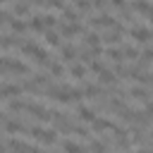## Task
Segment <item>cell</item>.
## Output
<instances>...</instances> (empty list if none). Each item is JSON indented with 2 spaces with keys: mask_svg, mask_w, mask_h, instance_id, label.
<instances>
[{
  "mask_svg": "<svg viewBox=\"0 0 153 153\" xmlns=\"http://www.w3.org/2000/svg\"><path fill=\"white\" fill-rule=\"evenodd\" d=\"M100 36H98V31H88L86 36H84V43H86V48H103L100 45Z\"/></svg>",
  "mask_w": 153,
  "mask_h": 153,
  "instance_id": "13",
  "label": "cell"
},
{
  "mask_svg": "<svg viewBox=\"0 0 153 153\" xmlns=\"http://www.w3.org/2000/svg\"><path fill=\"white\" fill-rule=\"evenodd\" d=\"M45 43L53 45V48H57V45H60V31H55V29H53V31H45ZM60 48H62V45H60Z\"/></svg>",
  "mask_w": 153,
  "mask_h": 153,
  "instance_id": "21",
  "label": "cell"
},
{
  "mask_svg": "<svg viewBox=\"0 0 153 153\" xmlns=\"http://www.w3.org/2000/svg\"><path fill=\"white\" fill-rule=\"evenodd\" d=\"M98 79H100V84H108V86H115V84H117V76H115V72H112V69L100 72V74H98Z\"/></svg>",
  "mask_w": 153,
  "mask_h": 153,
  "instance_id": "18",
  "label": "cell"
},
{
  "mask_svg": "<svg viewBox=\"0 0 153 153\" xmlns=\"http://www.w3.org/2000/svg\"><path fill=\"white\" fill-rule=\"evenodd\" d=\"M24 93V88L19 86V84H10V81H5L2 84V88H0V98L7 103L10 98H14V96H22Z\"/></svg>",
  "mask_w": 153,
  "mask_h": 153,
  "instance_id": "5",
  "label": "cell"
},
{
  "mask_svg": "<svg viewBox=\"0 0 153 153\" xmlns=\"http://www.w3.org/2000/svg\"><path fill=\"white\" fill-rule=\"evenodd\" d=\"M91 129H93L96 134H100V131H112V129H115V122H110V120H105V117H98V120L91 124Z\"/></svg>",
  "mask_w": 153,
  "mask_h": 153,
  "instance_id": "9",
  "label": "cell"
},
{
  "mask_svg": "<svg viewBox=\"0 0 153 153\" xmlns=\"http://www.w3.org/2000/svg\"><path fill=\"white\" fill-rule=\"evenodd\" d=\"M76 33H84V36H86L88 29H86L81 22H74V24H72V22H62V24H60V36L72 38V36H76Z\"/></svg>",
  "mask_w": 153,
  "mask_h": 153,
  "instance_id": "3",
  "label": "cell"
},
{
  "mask_svg": "<svg viewBox=\"0 0 153 153\" xmlns=\"http://www.w3.org/2000/svg\"><path fill=\"white\" fill-rule=\"evenodd\" d=\"M48 69H50L53 76H65V67H62V62H57V60H50Z\"/></svg>",
  "mask_w": 153,
  "mask_h": 153,
  "instance_id": "24",
  "label": "cell"
},
{
  "mask_svg": "<svg viewBox=\"0 0 153 153\" xmlns=\"http://www.w3.org/2000/svg\"><path fill=\"white\" fill-rule=\"evenodd\" d=\"M29 136H33L36 141H41V143H45V146H53V143L57 141L55 131H53V129H43V127H29Z\"/></svg>",
  "mask_w": 153,
  "mask_h": 153,
  "instance_id": "2",
  "label": "cell"
},
{
  "mask_svg": "<svg viewBox=\"0 0 153 153\" xmlns=\"http://www.w3.org/2000/svg\"><path fill=\"white\" fill-rule=\"evenodd\" d=\"M76 53H79V50H76V45H72V43H67V45L60 48L62 60H65V62H72V65H74V60H76Z\"/></svg>",
  "mask_w": 153,
  "mask_h": 153,
  "instance_id": "10",
  "label": "cell"
},
{
  "mask_svg": "<svg viewBox=\"0 0 153 153\" xmlns=\"http://www.w3.org/2000/svg\"><path fill=\"white\" fill-rule=\"evenodd\" d=\"M29 29H31V31H45L43 14H31V17H29Z\"/></svg>",
  "mask_w": 153,
  "mask_h": 153,
  "instance_id": "14",
  "label": "cell"
},
{
  "mask_svg": "<svg viewBox=\"0 0 153 153\" xmlns=\"http://www.w3.org/2000/svg\"><path fill=\"white\" fill-rule=\"evenodd\" d=\"M146 115H148V117H153V103H151V100L146 103Z\"/></svg>",
  "mask_w": 153,
  "mask_h": 153,
  "instance_id": "30",
  "label": "cell"
},
{
  "mask_svg": "<svg viewBox=\"0 0 153 153\" xmlns=\"http://www.w3.org/2000/svg\"><path fill=\"white\" fill-rule=\"evenodd\" d=\"M129 98H131V100L148 103V91H146L143 86H131V88H129Z\"/></svg>",
  "mask_w": 153,
  "mask_h": 153,
  "instance_id": "11",
  "label": "cell"
},
{
  "mask_svg": "<svg viewBox=\"0 0 153 153\" xmlns=\"http://www.w3.org/2000/svg\"><path fill=\"white\" fill-rule=\"evenodd\" d=\"M105 57H108L110 62H115V65H122L124 50H122V48H108V50H105Z\"/></svg>",
  "mask_w": 153,
  "mask_h": 153,
  "instance_id": "12",
  "label": "cell"
},
{
  "mask_svg": "<svg viewBox=\"0 0 153 153\" xmlns=\"http://www.w3.org/2000/svg\"><path fill=\"white\" fill-rule=\"evenodd\" d=\"M69 76H72V79H84V76H86V69H84V65L74 62V65L69 67Z\"/></svg>",
  "mask_w": 153,
  "mask_h": 153,
  "instance_id": "22",
  "label": "cell"
},
{
  "mask_svg": "<svg viewBox=\"0 0 153 153\" xmlns=\"http://www.w3.org/2000/svg\"><path fill=\"white\" fill-rule=\"evenodd\" d=\"M62 151L65 153H86V146H81V143H74V141H62Z\"/></svg>",
  "mask_w": 153,
  "mask_h": 153,
  "instance_id": "16",
  "label": "cell"
},
{
  "mask_svg": "<svg viewBox=\"0 0 153 153\" xmlns=\"http://www.w3.org/2000/svg\"><path fill=\"white\" fill-rule=\"evenodd\" d=\"M74 10H79V12H91V10H93V2H86V0H76V2H74Z\"/></svg>",
  "mask_w": 153,
  "mask_h": 153,
  "instance_id": "27",
  "label": "cell"
},
{
  "mask_svg": "<svg viewBox=\"0 0 153 153\" xmlns=\"http://www.w3.org/2000/svg\"><path fill=\"white\" fill-rule=\"evenodd\" d=\"M129 36H131L134 41H139V43H148V41L153 38V31L146 29V26H131V29H129Z\"/></svg>",
  "mask_w": 153,
  "mask_h": 153,
  "instance_id": "6",
  "label": "cell"
},
{
  "mask_svg": "<svg viewBox=\"0 0 153 153\" xmlns=\"http://www.w3.org/2000/svg\"><path fill=\"white\" fill-rule=\"evenodd\" d=\"M0 69H2V74L5 76H31L33 72H31V67L26 65V62H22V60H14V57H10V55H2V60H0Z\"/></svg>",
  "mask_w": 153,
  "mask_h": 153,
  "instance_id": "1",
  "label": "cell"
},
{
  "mask_svg": "<svg viewBox=\"0 0 153 153\" xmlns=\"http://www.w3.org/2000/svg\"><path fill=\"white\" fill-rule=\"evenodd\" d=\"M122 50H124V60H136V57H141V53H139L136 45H124Z\"/></svg>",
  "mask_w": 153,
  "mask_h": 153,
  "instance_id": "25",
  "label": "cell"
},
{
  "mask_svg": "<svg viewBox=\"0 0 153 153\" xmlns=\"http://www.w3.org/2000/svg\"><path fill=\"white\" fill-rule=\"evenodd\" d=\"M33 62L48 67V65H50V55H48V50H45V48H38V50L33 53Z\"/></svg>",
  "mask_w": 153,
  "mask_h": 153,
  "instance_id": "17",
  "label": "cell"
},
{
  "mask_svg": "<svg viewBox=\"0 0 153 153\" xmlns=\"http://www.w3.org/2000/svg\"><path fill=\"white\" fill-rule=\"evenodd\" d=\"M76 115H79L84 122H91V124L98 120V115H96V108H88V105H81V103L76 105Z\"/></svg>",
  "mask_w": 153,
  "mask_h": 153,
  "instance_id": "7",
  "label": "cell"
},
{
  "mask_svg": "<svg viewBox=\"0 0 153 153\" xmlns=\"http://www.w3.org/2000/svg\"><path fill=\"white\" fill-rule=\"evenodd\" d=\"M117 22H120L117 17H112V14H105V12H103V14H98V17H88V24H91L93 29H98V26H105V29L110 31V29H115V26H117Z\"/></svg>",
  "mask_w": 153,
  "mask_h": 153,
  "instance_id": "4",
  "label": "cell"
},
{
  "mask_svg": "<svg viewBox=\"0 0 153 153\" xmlns=\"http://www.w3.org/2000/svg\"><path fill=\"white\" fill-rule=\"evenodd\" d=\"M139 153H153V148H141Z\"/></svg>",
  "mask_w": 153,
  "mask_h": 153,
  "instance_id": "31",
  "label": "cell"
},
{
  "mask_svg": "<svg viewBox=\"0 0 153 153\" xmlns=\"http://www.w3.org/2000/svg\"><path fill=\"white\" fill-rule=\"evenodd\" d=\"M72 134H74V136H79V139H88V136H91V134L86 131V127H81V124H74Z\"/></svg>",
  "mask_w": 153,
  "mask_h": 153,
  "instance_id": "28",
  "label": "cell"
},
{
  "mask_svg": "<svg viewBox=\"0 0 153 153\" xmlns=\"http://www.w3.org/2000/svg\"><path fill=\"white\" fill-rule=\"evenodd\" d=\"M131 10L139 12V14H146V17H148V14L153 12V5H151V2H143V0H136V2H131Z\"/></svg>",
  "mask_w": 153,
  "mask_h": 153,
  "instance_id": "15",
  "label": "cell"
},
{
  "mask_svg": "<svg viewBox=\"0 0 153 153\" xmlns=\"http://www.w3.org/2000/svg\"><path fill=\"white\" fill-rule=\"evenodd\" d=\"M10 29H12L14 33H24V31L29 29V22H22L19 17H14V19L10 22Z\"/></svg>",
  "mask_w": 153,
  "mask_h": 153,
  "instance_id": "19",
  "label": "cell"
},
{
  "mask_svg": "<svg viewBox=\"0 0 153 153\" xmlns=\"http://www.w3.org/2000/svg\"><path fill=\"white\" fill-rule=\"evenodd\" d=\"M43 24L48 26V31H53V26H57V24H62V22H60V17H55L53 12H45V14H43Z\"/></svg>",
  "mask_w": 153,
  "mask_h": 153,
  "instance_id": "20",
  "label": "cell"
},
{
  "mask_svg": "<svg viewBox=\"0 0 153 153\" xmlns=\"http://www.w3.org/2000/svg\"><path fill=\"white\" fill-rule=\"evenodd\" d=\"M84 96L91 98V100H100L105 96V91L98 86V84H84Z\"/></svg>",
  "mask_w": 153,
  "mask_h": 153,
  "instance_id": "8",
  "label": "cell"
},
{
  "mask_svg": "<svg viewBox=\"0 0 153 153\" xmlns=\"http://www.w3.org/2000/svg\"><path fill=\"white\" fill-rule=\"evenodd\" d=\"M88 67H91V72H93V74H100V72H105V65H103V62H98V60H93Z\"/></svg>",
  "mask_w": 153,
  "mask_h": 153,
  "instance_id": "29",
  "label": "cell"
},
{
  "mask_svg": "<svg viewBox=\"0 0 153 153\" xmlns=\"http://www.w3.org/2000/svg\"><path fill=\"white\" fill-rule=\"evenodd\" d=\"M62 19H65V22H72V24H74V22H79L81 17H79V12H76L74 7H65V12H62Z\"/></svg>",
  "mask_w": 153,
  "mask_h": 153,
  "instance_id": "23",
  "label": "cell"
},
{
  "mask_svg": "<svg viewBox=\"0 0 153 153\" xmlns=\"http://www.w3.org/2000/svg\"><path fill=\"white\" fill-rule=\"evenodd\" d=\"M88 151H91V153H105V141L93 139V141L88 143Z\"/></svg>",
  "mask_w": 153,
  "mask_h": 153,
  "instance_id": "26",
  "label": "cell"
}]
</instances>
